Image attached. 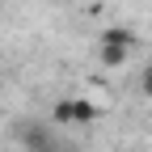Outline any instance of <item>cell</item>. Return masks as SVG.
<instances>
[{
    "mask_svg": "<svg viewBox=\"0 0 152 152\" xmlns=\"http://www.w3.org/2000/svg\"><path fill=\"white\" fill-rule=\"evenodd\" d=\"M135 47H140V34H135V30L110 26V30H102V38H97V59H102L106 68H123Z\"/></svg>",
    "mask_w": 152,
    "mask_h": 152,
    "instance_id": "6da1fadb",
    "label": "cell"
},
{
    "mask_svg": "<svg viewBox=\"0 0 152 152\" xmlns=\"http://www.w3.org/2000/svg\"><path fill=\"white\" fill-rule=\"evenodd\" d=\"M102 118V106L93 97H59L51 106V123H64V127H89Z\"/></svg>",
    "mask_w": 152,
    "mask_h": 152,
    "instance_id": "7a4b0ae2",
    "label": "cell"
},
{
    "mask_svg": "<svg viewBox=\"0 0 152 152\" xmlns=\"http://www.w3.org/2000/svg\"><path fill=\"white\" fill-rule=\"evenodd\" d=\"M140 93H144V97H152V64L140 72Z\"/></svg>",
    "mask_w": 152,
    "mask_h": 152,
    "instance_id": "3957f363",
    "label": "cell"
}]
</instances>
